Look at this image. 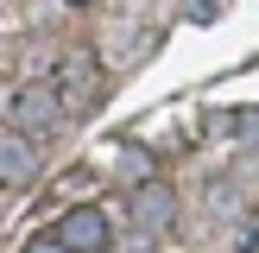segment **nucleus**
<instances>
[{
  "label": "nucleus",
  "instance_id": "1",
  "mask_svg": "<svg viewBox=\"0 0 259 253\" xmlns=\"http://www.w3.org/2000/svg\"><path fill=\"white\" fill-rule=\"evenodd\" d=\"M57 240H63L70 253H108V247H114V228H108V215H101L95 202H76V209H63Z\"/></svg>",
  "mask_w": 259,
  "mask_h": 253
},
{
  "label": "nucleus",
  "instance_id": "2",
  "mask_svg": "<svg viewBox=\"0 0 259 253\" xmlns=\"http://www.w3.org/2000/svg\"><path fill=\"white\" fill-rule=\"evenodd\" d=\"M13 120H19L25 133H51V126L63 120V95H57V82H25L19 95H13Z\"/></svg>",
  "mask_w": 259,
  "mask_h": 253
},
{
  "label": "nucleus",
  "instance_id": "3",
  "mask_svg": "<svg viewBox=\"0 0 259 253\" xmlns=\"http://www.w3.org/2000/svg\"><path fill=\"white\" fill-rule=\"evenodd\" d=\"M133 215L152 228V234H171V222H177V190H171V184H152V177H139V190H133Z\"/></svg>",
  "mask_w": 259,
  "mask_h": 253
},
{
  "label": "nucleus",
  "instance_id": "4",
  "mask_svg": "<svg viewBox=\"0 0 259 253\" xmlns=\"http://www.w3.org/2000/svg\"><path fill=\"white\" fill-rule=\"evenodd\" d=\"M38 177V146L25 133H0V184H32Z\"/></svg>",
  "mask_w": 259,
  "mask_h": 253
},
{
  "label": "nucleus",
  "instance_id": "5",
  "mask_svg": "<svg viewBox=\"0 0 259 253\" xmlns=\"http://www.w3.org/2000/svg\"><path fill=\"white\" fill-rule=\"evenodd\" d=\"M25 253H70V247H63L57 234H45V240H25Z\"/></svg>",
  "mask_w": 259,
  "mask_h": 253
}]
</instances>
